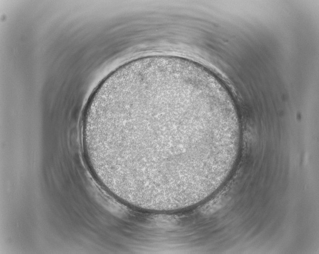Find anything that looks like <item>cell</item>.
Returning a JSON list of instances; mask_svg holds the SVG:
<instances>
[{"label":"cell","mask_w":319,"mask_h":254,"mask_svg":"<svg viewBox=\"0 0 319 254\" xmlns=\"http://www.w3.org/2000/svg\"><path fill=\"white\" fill-rule=\"evenodd\" d=\"M101 128L119 161L144 182L171 184L190 173L191 148L217 139L218 104L185 84L141 85L103 104Z\"/></svg>","instance_id":"6da1fadb"}]
</instances>
